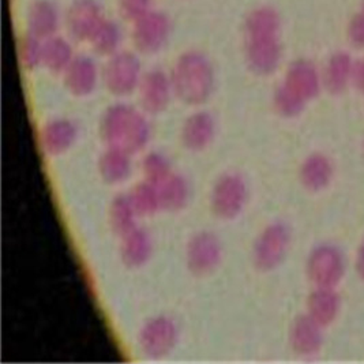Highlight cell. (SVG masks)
Listing matches in <instances>:
<instances>
[{"label": "cell", "instance_id": "27", "mask_svg": "<svg viewBox=\"0 0 364 364\" xmlns=\"http://www.w3.org/2000/svg\"><path fill=\"white\" fill-rule=\"evenodd\" d=\"M129 197L139 217H150L161 210L159 187L148 181L136 183Z\"/></svg>", "mask_w": 364, "mask_h": 364}, {"label": "cell", "instance_id": "34", "mask_svg": "<svg viewBox=\"0 0 364 364\" xmlns=\"http://www.w3.org/2000/svg\"><path fill=\"white\" fill-rule=\"evenodd\" d=\"M358 85L360 86V89L364 92V65L358 71Z\"/></svg>", "mask_w": 364, "mask_h": 364}, {"label": "cell", "instance_id": "24", "mask_svg": "<svg viewBox=\"0 0 364 364\" xmlns=\"http://www.w3.org/2000/svg\"><path fill=\"white\" fill-rule=\"evenodd\" d=\"M157 187L160 194L161 210L175 213L181 212L187 206L190 199V186L182 175L172 173Z\"/></svg>", "mask_w": 364, "mask_h": 364}, {"label": "cell", "instance_id": "22", "mask_svg": "<svg viewBox=\"0 0 364 364\" xmlns=\"http://www.w3.org/2000/svg\"><path fill=\"white\" fill-rule=\"evenodd\" d=\"M284 83L306 101L316 97L321 89L316 68L306 60H298L289 66Z\"/></svg>", "mask_w": 364, "mask_h": 364}, {"label": "cell", "instance_id": "18", "mask_svg": "<svg viewBox=\"0 0 364 364\" xmlns=\"http://www.w3.org/2000/svg\"><path fill=\"white\" fill-rule=\"evenodd\" d=\"M120 259L130 269H138L146 265L153 254V242L149 232L141 227L120 236Z\"/></svg>", "mask_w": 364, "mask_h": 364}, {"label": "cell", "instance_id": "1", "mask_svg": "<svg viewBox=\"0 0 364 364\" xmlns=\"http://www.w3.org/2000/svg\"><path fill=\"white\" fill-rule=\"evenodd\" d=\"M100 136L107 146L136 154L149 144V120L141 111L124 102L109 105L100 119Z\"/></svg>", "mask_w": 364, "mask_h": 364}, {"label": "cell", "instance_id": "2", "mask_svg": "<svg viewBox=\"0 0 364 364\" xmlns=\"http://www.w3.org/2000/svg\"><path fill=\"white\" fill-rule=\"evenodd\" d=\"M175 97L187 105H202L215 90V68L209 58L199 50H186L169 73Z\"/></svg>", "mask_w": 364, "mask_h": 364}, {"label": "cell", "instance_id": "21", "mask_svg": "<svg viewBox=\"0 0 364 364\" xmlns=\"http://www.w3.org/2000/svg\"><path fill=\"white\" fill-rule=\"evenodd\" d=\"M132 156L133 154L120 148L107 146V149L101 153L97 163L101 179L108 184L126 182L133 172Z\"/></svg>", "mask_w": 364, "mask_h": 364}, {"label": "cell", "instance_id": "8", "mask_svg": "<svg viewBox=\"0 0 364 364\" xmlns=\"http://www.w3.org/2000/svg\"><path fill=\"white\" fill-rule=\"evenodd\" d=\"M172 31L171 19L160 10H150L148 14L133 23L132 38L139 53L153 55L166 47Z\"/></svg>", "mask_w": 364, "mask_h": 364}, {"label": "cell", "instance_id": "33", "mask_svg": "<svg viewBox=\"0 0 364 364\" xmlns=\"http://www.w3.org/2000/svg\"><path fill=\"white\" fill-rule=\"evenodd\" d=\"M355 269H356V273H358L359 279H360L362 282H364V240L362 242V245L359 246L358 252H356Z\"/></svg>", "mask_w": 364, "mask_h": 364}, {"label": "cell", "instance_id": "19", "mask_svg": "<svg viewBox=\"0 0 364 364\" xmlns=\"http://www.w3.org/2000/svg\"><path fill=\"white\" fill-rule=\"evenodd\" d=\"M334 176V166L331 159L322 153L310 154L299 171V179L301 186L311 191L318 193L331 186Z\"/></svg>", "mask_w": 364, "mask_h": 364}, {"label": "cell", "instance_id": "13", "mask_svg": "<svg viewBox=\"0 0 364 364\" xmlns=\"http://www.w3.org/2000/svg\"><path fill=\"white\" fill-rule=\"evenodd\" d=\"M101 80V70L96 60L89 55H75L70 66L63 73L67 90L75 97L90 96Z\"/></svg>", "mask_w": 364, "mask_h": 364}, {"label": "cell", "instance_id": "20", "mask_svg": "<svg viewBox=\"0 0 364 364\" xmlns=\"http://www.w3.org/2000/svg\"><path fill=\"white\" fill-rule=\"evenodd\" d=\"M306 309V314L322 328H326L331 326L340 314L341 299L336 292V288H315L307 298Z\"/></svg>", "mask_w": 364, "mask_h": 364}, {"label": "cell", "instance_id": "14", "mask_svg": "<svg viewBox=\"0 0 364 364\" xmlns=\"http://www.w3.org/2000/svg\"><path fill=\"white\" fill-rule=\"evenodd\" d=\"M78 138V127L74 120L67 117H56L48 120L38 133V144L41 150L56 157L70 149Z\"/></svg>", "mask_w": 364, "mask_h": 364}, {"label": "cell", "instance_id": "32", "mask_svg": "<svg viewBox=\"0 0 364 364\" xmlns=\"http://www.w3.org/2000/svg\"><path fill=\"white\" fill-rule=\"evenodd\" d=\"M119 14L127 22L134 23L151 10V0H119Z\"/></svg>", "mask_w": 364, "mask_h": 364}, {"label": "cell", "instance_id": "10", "mask_svg": "<svg viewBox=\"0 0 364 364\" xmlns=\"http://www.w3.org/2000/svg\"><path fill=\"white\" fill-rule=\"evenodd\" d=\"M136 92L142 111L149 115L164 112L175 96L171 75L161 68H150L144 73Z\"/></svg>", "mask_w": 364, "mask_h": 364}, {"label": "cell", "instance_id": "5", "mask_svg": "<svg viewBox=\"0 0 364 364\" xmlns=\"http://www.w3.org/2000/svg\"><path fill=\"white\" fill-rule=\"evenodd\" d=\"M291 230L282 221L272 223L259 233L252 249V262L261 272H272L282 265L291 246Z\"/></svg>", "mask_w": 364, "mask_h": 364}, {"label": "cell", "instance_id": "4", "mask_svg": "<svg viewBox=\"0 0 364 364\" xmlns=\"http://www.w3.org/2000/svg\"><path fill=\"white\" fill-rule=\"evenodd\" d=\"M347 272L346 255L334 245H319L306 262L307 279L315 288H336Z\"/></svg>", "mask_w": 364, "mask_h": 364}, {"label": "cell", "instance_id": "9", "mask_svg": "<svg viewBox=\"0 0 364 364\" xmlns=\"http://www.w3.org/2000/svg\"><path fill=\"white\" fill-rule=\"evenodd\" d=\"M223 259V246L213 232L196 233L186 247V265L194 276H209Z\"/></svg>", "mask_w": 364, "mask_h": 364}, {"label": "cell", "instance_id": "11", "mask_svg": "<svg viewBox=\"0 0 364 364\" xmlns=\"http://www.w3.org/2000/svg\"><path fill=\"white\" fill-rule=\"evenodd\" d=\"M104 18L97 0H74L65 14L67 34L78 43L89 41Z\"/></svg>", "mask_w": 364, "mask_h": 364}, {"label": "cell", "instance_id": "6", "mask_svg": "<svg viewBox=\"0 0 364 364\" xmlns=\"http://www.w3.org/2000/svg\"><path fill=\"white\" fill-rule=\"evenodd\" d=\"M249 199V187L237 172L221 175L212 188L210 206L221 220H232L240 215Z\"/></svg>", "mask_w": 364, "mask_h": 364}, {"label": "cell", "instance_id": "23", "mask_svg": "<svg viewBox=\"0 0 364 364\" xmlns=\"http://www.w3.org/2000/svg\"><path fill=\"white\" fill-rule=\"evenodd\" d=\"M75 58L70 40L62 36H52L43 40V66L53 74H63Z\"/></svg>", "mask_w": 364, "mask_h": 364}, {"label": "cell", "instance_id": "26", "mask_svg": "<svg viewBox=\"0 0 364 364\" xmlns=\"http://www.w3.org/2000/svg\"><path fill=\"white\" fill-rule=\"evenodd\" d=\"M136 217L139 215L134 209L129 194H117L112 198L108 209V220L111 230L117 236H123L134 230L136 227Z\"/></svg>", "mask_w": 364, "mask_h": 364}, {"label": "cell", "instance_id": "31", "mask_svg": "<svg viewBox=\"0 0 364 364\" xmlns=\"http://www.w3.org/2000/svg\"><path fill=\"white\" fill-rule=\"evenodd\" d=\"M349 73H350V65L347 58H343V56L334 58L328 67L326 77H325V83L328 89L333 93L341 92L347 85Z\"/></svg>", "mask_w": 364, "mask_h": 364}, {"label": "cell", "instance_id": "7", "mask_svg": "<svg viewBox=\"0 0 364 364\" xmlns=\"http://www.w3.org/2000/svg\"><path fill=\"white\" fill-rule=\"evenodd\" d=\"M178 340V325L166 315L150 318L138 333V347L149 359H161L168 356L176 347Z\"/></svg>", "mask_w": 364, "mask_h": 364}, {"label": "cell", "instance_id": "28", "mask_svg": "<svg viewBox=\"0 0 364 364\" xmlns=\"http://www.w3.org/2000/svg\"><path fill=\"white\" fill-rule=\"evenodd\" d=\"M17 55L19 65L26 71L43 66V40L26 32L18 40Z\"/></svg>", "mask_w": 364, "mask_h": 364}, {"label": "cell", "instance_id": "12", "mask_svg": "<svg viewBox=\"0 0 364 364\" xmlns=\"http://www.w3.org/2000/svg\"><path fill=\"white\" fill-rule=\"evenodd\" d=\"M246 59L255 74L269 75L274 73L282 60L277 33L246 36Z\"/></svg>", "mask_w": 364, "mask_h": 364}, {"label": "cell", "instance_id": "25", "mask_svg": "<svg viewBox=\"0 0 364 364\" xmlns=\"http://www.w3.org/2000/svg\"><path fill=\"white\" fill-rule=\"evenodd\" d=\"M123 41V31L120 25L114 19L104 18L97 29L93 32L89 38V44L93 52L99 56L109 58L116 52L120 50Z\"/></svg>", "mask_w": 364, "mask_h": 364}, {"label": "cell", "instance_id": "29", "mask_svg": "<svg viewBox=\"0 0 364 364\" xmlns=\"http://www.w3.org/2000/svg\"><path fill=\"white\" fill-rule=\"evenodd\" d=\"M141 171L144 181H148L156 186L161 184L168 176L173 173L169 160L161 151H149L141 163Z\"/></svg>", "mask_w": 364, "mask_h": 364}, {"label": "cell", "instance_id": "16", "mask_svg": "<svg viewBox=\"0 0 364 364\" xmlns=\"http://www.w3.org/2000/svg\"><path fill=\"white\" fill-rule=\"evenodd\" d=\"M215 135V117L206 111H198L184 120L181 130V141L184 149L200 151L212 144Z\"/></svg>", "mask_w": 364, "mask_h": 364}, {"label": "cell", "instance_id": "17", "mask_svg": "<svg viewBox=\"0 0 364 364\" xmlns=\"http://www.w3.org/2000/svg\"><path fill=\"white\" fill-rule=\"evenodd\" d=\"M60 23V11L52 0H34L29 6L26 16L28 33L40 40H47L58 34Z\"/></svg>", "mask_w": 364, "mask_h": 364}, {"label": "cell", "instance_id": "15", "mask_svg": "<svg viewBox=\"0 0 364 364\" xmlns=\"http://www.w3.org/2000/svg\"><path fill=\"white\" fill-rule=\"evenodd\" d=\"M322 329L309 315H299L289 329V346L292 350L304 358L318 355L323 346Z\"/></svg>", "mask_w": 364, "mask_h": 364}, {"label": "cell", "instance_id": "30", "mask_svg": "<svg viewBox=\"0 0 364 364\" xmlns=\"http://www.w3.org/2000/svg\"><path fill=\"white\" fill-rule=\"evenodd\" d=\"M306 100L301 99L285 83L280 85L274 93L273 104L276 111L284 117H295L300 115L306 107Z\"/></svg>", "mask_w": 364, "mask_h": 364}, {"label": "cell", "instance_id": "3", "mask_svg": "<svg viewBox=\"0 0 364 364\" xmlns=\"http://www.w3.org/2000/svg\"><path fill=\"white\" fill-rule=\"evenodd\" d=\"M144 71L139 56L132 50H119L111 55L101 70V81L108 93L126 97L136 92Z\"/></svg>", "mask_w": 364, "mask_h": 364}, {"label": "cell", "instance_id": "35", "mask_svg": "<svg viewBox=\"0 0 364 364\" xmlns=\"http://www.w3.org/2000/svg\"><path fill=\"white\" fill-rule=\"evenodd\" d=\"M363 148H364V146H363Z\"/></svg>", "mask_w": 364, "mask_h": 364}]
</instances>
